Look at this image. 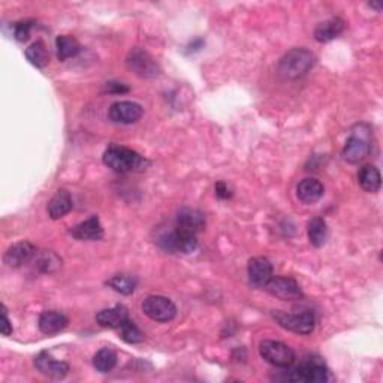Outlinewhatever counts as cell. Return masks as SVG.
<instances>
[{
  "label": "cell",
  "mask_w": 383,
  "mask_h": 383,
  "mask_svg": "<svg viewBox=\"0 0 383 383\" xmlns=\"http://www.w3.org/2000/svg\"><path fill=\"white\" fill-rule=\"evenodd\" d=\"M32 25H33V21H20V23H17L15 24V30H14L15 39L20 41V42L28 41L29 36H30Z\"/></svg>",
  "instance_id": "obj_30"
},
{
  "label": "cell",
  "mask_w": 383,
  "mask_h": 383,
  "mask_svg": "<svg viewBox=\"0 0 383 383\" xmlns=\"http://www.w3.org/2000/svg\"><path fill=\"white\" fill-rule=\"evenodd\" d=\"M25 58L33 65L39 67V69H44V67L50 63V54L47 51V47L42 41L33 42L32 45L25 48Z\"/></svg>",
  "instance_id": "obj_25"
},
{
  "label": "cell",
  "mask_w": 383,
  "mask_h": 383,
  "mask_svg": "<svg viewBox=\"0 0 383 383\" xmlns=\"http://www.w3.org/2000/svg\"><path fill=\"white\" fill-rule=\"evenodd\" d=\"M61 265L62 259L54 252H44L36 261V267L41 272H45V274H51V272L57 271Z\"/></svg>",
  "instance_id": "obj_28"
},
{
  "label": "cell",
  "mask_w": 383,
  "mask_h": 383,
  "mask_svg": "<svg viewBox=\"0 0 383 383\" xmlns=\"http://www.w3.org/2000/svg\"><path fill=\"white\" fill-rule=\"evenodd\" d=\"M265 289L272 296L282 301H300L304 298L300 285L291 277H272Z\"/></svg>",
  "instance_id": "obj_9"
},
{
  "label": "cell",
  "mask_w": 383,
  "mask_h": 383,
  "mask_svg": "<svg viewBox=\"0 0 383 383\" xmlns=\"http://www.w3.org/2000/svg\"><path fill=\"white\" fill-rule=\"evenodd\" d=\"M175 228L182 229V231L198 234L199 231H202L204 228H206V216H204L202 211H199L197 208L184 207L178 211L177 220H175Z\"/></svg>",
  "instance_id": "obj_15"
},
{
  "label": "cell",
  "mask_w": 383,
  "mask_h": 383,
  "mask_svg": "<svg viewBox=\"0 0 383 383\" xmlns=\"http://www.w3.org/2000/svg\"><path fill=\"white\" fill-rule=\"evenodd\" d=\"M286 379L289 382L322 383L328 380V369L319 356H307L298 367L289 371Z\"/></svg>",
  "instance_id": "obj_3"
},
{
  "label": "cell",
  "mask_w": 383,
  "mask_h": 383,
  "mask_svg": "<svg viewBox=\"0 0 383 383\" xmlns=\"http://www.w3.org/2000/svg\"><path fill=\"white\" fill-rule=\"evenodd\" d=\"M323 192H325V187L318 178H304L296 186V198L305 206L316 204L323 197Z\"/></svg>",
  "instance_id": "obj_18"
},
{
  "label": "cell",
  "mask_w": 383,
  "mask_h": 383,
  "mask_svg": "<svg viewBox=\"0 0 383 383\" xmlns=\"http://www.w3.org/2000/svg\"><path fill=\"white\" fill-rule=\"evenodd\" d=\"M116 365H117V353L113 351V349L104 347L93 356V367H95L96 371L99 373L113 371Z\"/></svg>",
  "instance_id": "obj_26"
},
{
  "label": "cell",
  "mask_w": 383,
  "mask_h": 383,
  "mask_svg": "<svg viewBox=\"0 0 383 383\" xmlns=\"http://www.w3.org/2000/svg\"><path fill=\"white\" fill-rule=\"evenodd\" d=\"M0 331H2V336L10 337L12 334V323L8 318V310L5 305H2V325H0Z\"/></svg>",
  "instance_id": "obj_31"
},
{
  "label": "cell",
  "mask_w": 383,
  "mask_h": 383,
  "mask_svg": "<svg viewBox=\"0 0 383 383\" xmlns=\"http://www.w3.org/2000/svg\"><path fill=\"white\" fill-rule=\"evenodd\" d=\"M274 319L278 322V325L292 331L295 334L301 336H309L313 333L314 323H316V318L311 310H304L301 313H285V311H276Z\"/></svg>",
  "instance_id": "obj_6"
},
{
  "label": "cell",
  "mask_w": 383,
  "mask_h": 383,
  "mask_svg": "<svg viewBox=\"0 0 383 383\" xmlns=\"http://www.w3.org/2000/svg\"><path fill=\"white\" fill-rule=\"evenodd\" d=\"M102 162H104V165L111 169V171L118 174L141 171V169L146 168V165L149 164L140 153L123 146H109L105 150L104 156H102Z\"/></svg>",
  "instance_id": "obj_1"
},
{
  "label": "cell",
  "mask_w": 383,
  "mask_h": 383,
  "mask_svg": "<svg viewBox=\"0 0 383 383\" xmlns=\"http://www.w3.org/2000/svg\"><path fill=\"white\" fill-rule=\"evenodd\" d=\"M105 91H108V93H116V95H118V93H127V91H129V87L124 86L123 83L109 81V83L105 84Z\"/></svg>",
  "instance_id": "obj_33"
},
{
  "label": "cell",
  "mask_w": 383,
  "mask_h": 383,
  "mask_svg": "<svg viewBox=\"0 0 383 383\" xmlns=\"http://www.w3.org/2000/svg\"><path fill=\"white\" fill-rule=\"evenodd\" d=\"M142 313L151 320L166 323L177 316V307L166 296L150 295L142 301Z\"/></svg>",
  "instance_id": "obj_7"
},
{
  "label": "cell",
  "mask_w": 383,
  "mask_h": 383,
  "mask_svg": "<svg viewBox=\"0 0 383 383\" xmlns=\"http://www.w3.org/2000/svg\"><path fill=\"white\" fill-rule=\"evenodd\" d=\"M127 319H129V313H127V309L122 304H117L111 309L100 310L96 314V322L99 325L111 329H118Z\"/></svg>",
  "instance_id": "obj_19"
},
{
  "label": "cell",
  "mask_w": 383,
  "mask_h": 383,
  "mask_svg": "<svg viewBox=\"0 0 383 383\" xmlns=\"http://www.w3.org/2000/svg\"><path fill=\"white\" fill-rule=\"evenodd\" d=\"M307 235L313 248H322L328 238V225L325 220L322 217H313L307 223Z\"/></svg>",
  "instance_id": "obj_23"
},
{
  "label": "cell",
  "mask_w": 383,
  "mask_h": 383,
  "mask_svg": "<svg viewBox=\"0 0 383 383\" xmlns=\"http://www.w3.org/2000/svg\"><path fill=\"white\" fill-rule=\"evenodd\" d=\"M371 151V144L369 140V135L367 133H352L349 136L343 151H342V156L343 159L347 162V164H360L365 157L370 155Z\"/></svg>",
  "instance_id": "obj_10"
},
{
  "label": "cell",
  "mask_w": 383,
  "mask_h": 383,
  "mask_svg": "<svg viewBox=\"0 0 383 383\" xmlns=\"http://www.w3.org/2000/svg\"><path fill=\"white\" fill-rule=\"evenodd\" d=\"M261 358L277 369H291L295 362V352L287 344L276 340H263L259 344Z\"/></svg>",
  "instance_id": "obj_4"
},
{
  "label": "cell",
  "mask_w": 383,
  "mask_h": 383,
  "mask_svg": "<svg viewBox=\"0 0 383 383\" xmlns=\"http://www.w3.org/2000/svg\"><path fill=\"white\" fill-rule=\"evenodd\" d=\"M118 329H120V336L118 337L126 343L136 344V343H141L144 340V334L141 333V329L136 327L131 319H127Z\"/></svg>",
  "instance_id": "obj_29"
},
{
  "label": "cell",
  "mask_w": 383,
  "mask_h": 383,
  "mask_svg": "<svg viewBox=\"0 0 383 383\" xmlns=\"http://www.w3.org/2000/svg\"><path fill=\"white\" fill-rule=\"evenodd\" d=\"M144 114V109L140 104L132 100H120L109 107V120L120 124H132L140 120Z\"/></svg>",
  "instance_id": "obj_11"
},
{
  "label": "cell",
  "mask_w": 383,
  "mask_h": 383,
  "mask_svg": "<svg viewBox=\"0 0 383 383\" xmlns=\"http://www.w3.org/2000/svg\"><path fill=\"white\" fill-rule=\"evenodd\" d=\"M56 48H57V57L61 62H66L67 58L75 57L81 51L80 42L69 35L57 36Z\"/></svg>",
  "instance_id": "obj_24"
},
{
  "label": "cell",
  "mask_w": 383,
  "mask_h": 383,
  "mask_svg": "<svg viewBox=\"0 0 383 383\" xmlns=\"http://www.w3.org/2000/svg\"><path fill=\"white\" fill-rule=\"evenodd\" d=\"M107 285L122 295H132L136 287V278L129 274H116L107 280Z\"/></svg>",
  "instance_id": "obj_27"
},
{
  "label": "cell",
  "mask_w": 383,
  "mask_h": 383,
  "mask_svg": "<svg viewBox=\"0 0 383 383\" xmlns=\"http://www.w3.org/2000/svg\"><path fill=\"white\" fill-rule=\"evenodd\" d=\"M67 322L69 320H67L63 313L57 310H47L41 313L38 327L41 333H44L45 336H54L67 327Z\"/></svg>",
  "instance_id": "obj_17"
},
{
  "label": "cell",
  "mask_w": 383,
  "mask_h": 383,
  "mask_svg": "<svg viewBox=\"0 0 383 383\" xmlns=\"http://www.w3.org/2000/svg\"><path fill=\"white\" fill-rule=\"evenodd\" d=\"M358 183L365 192L376 193L380 190L382 175L379 169L374 165H365L358 173Z\"/></svg>",
  "instance_id": "obj_22"
},
{
  "label": "cell",
  "mask_w": 383,
  "mask_h": 383,
  "mask_svg": "<svg viewBox=\"0 0 383 383\" xmlns=\"http://www.w3.org/2000/svg\"><path fill=\"white\" fill-rule=\"evenodd\" d=\"M71 235L80 241H98L104 237V228L98 216H91L71 229Z\"/></svg>",
  "instance_id": "obj_16"
},
{
  "label": "cell",
  "mask_w": 383,
  "mask_h": 383,
  "mask_svg": "<svg viewBox=\"0 0 383 383\" xmlns=\"http://www.w3.org/2000/svg\"><path fill=\"white\" fill-rule=\"evenodd\" d=\"M344 30V21L340 17H334L323 23H319L318 28L314 29V39L320 44H327V42L334 41L342 35Z\"/></svg>",
  "instance_id": "obj_20"
},
{
  "label": "cell",
  "mask_w": 383,
  "mask_h": 383,
  "mask_svg": "<svg viewBox=\"0 0 383 383\" xmlns=\"http://www.w3.org/2000/svg\"><path fill=\"white\" fill-rule=\"evenodd\" d=\"M316 62V57L307 48H294L280 58L278 74L287 80H298L307 75Z\"/></svg>",
  "instance_id": "obj_2"
},
{
  "label": "cell",
  "mask_w": 383,
  "mask_h": 383,
  "mask_svg": "<svg viewBox=\"0 0 383 383\" xmlns=\"http://www.w3.org/2000/svg\"><path fill=\"white\" fill-rule=\"evenodd\" d=\"M157 243L160 249H164L166 253L189 254L198 249L197 234L182 231V229L178 228H175L171 232L162 235Z\"/></svg>",
  "instance_id": "obj_5"
},
{
  "label": "cell",
  "mask_w": 383,
  "mask_h": 383,
  "mask_svg": "<svg viewBox=\"0 0 383 383\" xmlns=\"http://www.w3.org/2000/svg\"><path fill=\"white\" fill-rule=\"evenodd\" d=\"M71 210H72V197L66 189L57 190V193L50 199L48 206H47L48 216L53 220H58V219L65 217Z\"/></svg>",
  "instance_id": "obj_21"
},
{
  "label": "cell",
  "mask_w": 383,
  "mask_h": 383,
  "mask_svg": "<svg viewBox=\"0 0 383 383\" xmlns=\"http://www.w3.org/2000/svg\"><path fill=\"white\" fill-rule=\"evenodd\" d=\"M215 190H216V197L219 199H229V198H232V192L231 189H229L228 184L223 183V182H217L216 183V187H215Z\"/></svg>",
  "instance_id": "obj_32"
},
{
  "label": "cell",
  "mask_w": 383,
  "mask_h": 383,
  "mask_svg": "<svg viewBox=\"0 0 383 383\" xmlns=\"http://www.w3.org/2000/svg\"><path fill=\"white\" fill-rule=\"evenodd\" d=\"M35 367L42 374H44V376L51 377V379H56V380L65 379L67 376V373H69V370H71L69 364L65 362V361L54 360L53 356H51L45 351L41 352L35 358Z\"/></svg>",
  "instance_id": "obj_12"
},
{
  "label": "cell",
  "mask_w": 383,
  "mask_h": 383,
  "mask_svg": "<svg viewBox=\"0 0 383 383\" xmlns=\"http://www.w3.org/2000/svg\"><path fill=\"white\" fill-rule=\"evenodd\" d=\"M35 254H36L35 245L29 241H20V243H15L6 250L3 261L8 267L20 268L25 265L28 262H30Z\"/></svg>",
  "instance_id": "obj_14"
},
{
  "label": "cell",
  "mask_w": 383,
  "mask_h": 383,
  "mask_svg": "<svg viewBox=\"0 0 383 383\" xmlns=\"http://www.w3.org/2000/svg\"><path fill=\"white\" fill-rule=\"evenodd\" d=\"M369 6L374 8V10H377V11H380V10H382V3H380V2H370V3H369Z\"/></svg>",
  "instance_id": "obj_34"
},
{
  "label": "cell",
  "mask_w": 383,
  "mask_h": 383,
  "mask_svg": "<svg viewBox=\"0 0 383 383\" xmlns=\"http://www.w3.org/2000/svg\"><path fill=\"white\" fill-rule=\"evenodd\" d=\"M249 282L256 287H265L272 278V263L263 256L252 258L248 263Z\"/></svg>",
  "instance_id": "obj_13"
},
{
  "label": "cell",
  "mask_w": 383,
  "mask_h": 383,
  "mask_svg": "<svg viewBox=\"0 0 383 383\" xmlns=\"http://www.w3.org/2000/svg\"><path fill=\"white\" fill-rule=\"evenodd\" d=\"M126 66L127 69L141 76V78H155L160 72L156 58L141 48H133L129 51L126 57Z\"/></svg>",
  "instance_id": "obj_8"
}]
</instances>
